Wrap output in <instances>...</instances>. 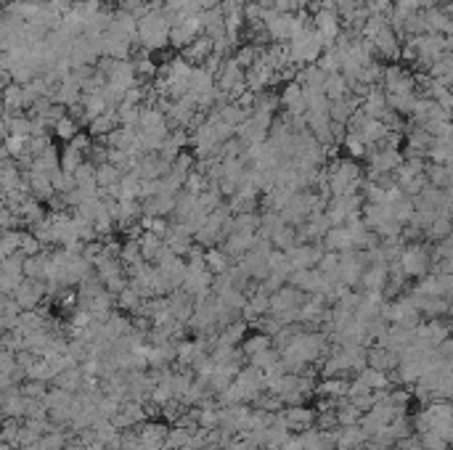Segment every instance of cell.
Masks as SVG:
<instances>
[{"label":"cell","instance_id":"6da1fadb","mask_svg":"<svg viewBox=\"0 0 453 450\" xmlns=\"http://www.w3.org/2000/svg\"><path fill=\"white\" fill-rule=\"evenodd\" d=\"M397 267L406 278H422L432 270V254L425 241H416V244H406L400 249L397 257Z\"/></svg>","mask_w":453,"mask_h":450},{"label":"cell","instance_id":"7a4b0ae2","mask_svg":"<svg viewBox=\"0 0 453 450\" xmlns=\"http://www.w3.org/2000/svg\"><path fill=\"white\" fill-rule=\"evenodd\" d=\"M363 270H366V265H363V257H361L358 249L345 252V254H340V262H337V281H340L342 286H347V289H350V286H358Z\"/></svg>","mask_w":453,"mask_h":450},{"label":"cell","instance_id":"3957f363","mask_svg":"<svg viewBox=\"0 0 453 450\" xmlns=\"http://www.w3.org/2000/svg\"><path fill=\"white\" fill-rule=\"evenodd\" d=\"M45 292H48V286H45L43 281L24 278V281L16 286V292L11 297H14V302L19 310H35L40 305V299L45 297Z\"/></svg>","mask_w":453,"mask_h":450},{"label":"cell","instance_id":"277c9868","mask_svg":"<svg viewBox=\"0 0 453 450\" xmlns=\"http://www.w3.org/2000/svg\"><path fill=\"white\" fill-rule=\"evenodd\" d=\"M286 254V260H289V265L295 267V270H305V267H315L318 262V257L324 254V249L318 247V244H295Z\"/></svg>","mask_w":453,"mask_h":450},{"label":"cell","instance_id":"5b68a950","mask_svg":"<svg viewBox=\"0 0 453 450\" xmlns=\"http://www.w3.org/2000/svg\"><path fill=\"white\" fill-rule=\"evenodd\" d=\"M321 249L324 252H334V254H345V252H353V241H350V233L345 231V225H331L329 231L324 233L321 239Z\"/></svg>","mask_w":453,"mask_h":450},{"label":"cell","instance_id":"8992f818","mask_svg":"<svg viewBox=\"0 0 453 450\" xmlns=\"http://www.w3.org/2000/svg\"><path fill=\"white\" fill-rule=\"evenodd\" d=\"M175 210V197L172 194H156V197L141 199L143 217H170Z\"/></svg>","mask_w":453,"mask_h":450},{"label":"cell","instance_id":"52a82bcc","mask_svg":"<svg viewBox=\"0 0 453 450\" xmlns=\"http://www.w3.org/2000/svg\"><path fill=\"white\" fill-rule=\"evenodd\" d=\"M268 241H270V247H273V249H279V252H289V249L297 244V231H295L292 225L281 223L268 236Z\"/></svg>","mask_w":453,"mask_h":450},{"label":"cell","instance_id":"ba28073f","mask_svg":"<svg viewBox=\"0 0 453 450\" xmlns=\"http://www.w3.org/2000/svg\"><path fill=\"white\" fill-rule=\"evenodd\" d=\"M231 265H233V262H231V257H228L220 247H207V249H204V267H207L213 276L226 273Z\"/></svg>","mask_w":453,"mask_h":450},{"label":"cell","instance_id":"9c48e42d","mask_svg":"<svg viewBox=\"0 0 453 450\" xmlns=\"http://www.w3.org/2000/svg\"><path fill=\"white\" fill-rule=\"evenodd\" d=\"M425 178H427V185H432L438 191H448V185H451V169H448V165H429V167H425Z\"/></svg>","mask_w":453,"mask_h":450},{"label":"cell","instance_id":"30bf717a","mask_svg":"<svg viewBox=\"0 0 453 450\" xmlns=\"http://www.w3.org/2000/svg\"><path fill=\"white\" fill-rule=\"evenodd\" d=\"M120 178H122V172L109 165V162H104L96 167V185L99 188H112V185H120Z\"/></svg>","mask_w":453,"mask_h":450},{"label":"cell","instance_id":"8fae6325","mask_svg":"<svg viewBox=\"0 0 453 450\" xmlns=\"http://www.w3.org/2000/svg\"><path fill=\"white\" fill-rule=\"evenodd\" d=\"M448 236H451V220H448V217H435V220L425 228V239H429V241L448 239Z\"/></svg>","mask_w":453,"mask_h":450},{"label":"cell","instance_id":"7c38bea8","mask_svg":"<svg viewBox=\"0 0 453 450\" xmlns=\"http://www.w3.org/2000/svg\"><path fill=\"white\" fill-rule=\"evenodd\" d=\"M24 281V273H16V270H6L0 267V294H14L16 286Z\"/></svg>","mask_w":453,"mask_h":450},{"label":"cell","instance_id":"4fadbf2b","mask_svg":"<svg viewBox=\"0 0 453 450\" xmlns=\"http://www.w3.org/2000/svg\"><path fill=\"white\" fill-rule=\"evenodd\" d=\"M56 135H58V138H67V141H72V138L77 135V122H74V119H67V117L56 119Z\"/></svg>","mask_w":453,"mask_h":450}]
</instances>
